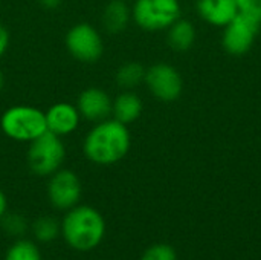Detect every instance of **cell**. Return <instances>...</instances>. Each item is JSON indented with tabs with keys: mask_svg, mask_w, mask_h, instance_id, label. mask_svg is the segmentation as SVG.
I'll return each instance as SVG.
<instances>
[{
	"mask_svg": "<svg viewBox=\"0 0 261 260\" xmlns=\"http://www.w3.org/2000/svg\"><path fill=\"white\" fill-rule=\"evenodd\" d=\"M5 260H41V254L37 244L18 239L8 248Z\"/></svg>",
	"mask_w": 261,
	"mask_h": 260,
	"instance_id": "obj_18",
	"label": "cell"
},
{
	"mask_svg": "<svg viewBox=\"0 0 261 260\" xmlns=\"http://www.w3.org/2000/svg\"><path fill=\"white\" fill-rule=\"evenodd\" d=\"M144 84L148 92L162 103H174L184 92V78L170 63L159 61L147 67Z\"/></svg>",
	"mask_w": 261,
	"mask_h": 260,
	"instance_id": "obj_7",
	"label": "cell"
},
{
	"mask_svg": "<svg viewBox=\"0 0 261 260\" xmlns=\"http://www.w3.org/2000/svg\"><path fill=\"white\" fill-rule=\"evenodd\" d=\"M61 234L72 250L90 251L102 242L106 221L96 208L78 204L66 211L61 222Z\"/></svg>",
	"mask_w": 261,
	"mask_h": 260,
	"instance_id": "obj_2",
	"label": "cell"
},
{
	"mask_svg": "<svg viewBox=\"0 0 261 260\" xmlns=\"http://www.w3.org/2000/svg\"><path fill=\"white\" fill-rule=\"evenodd\" d=\"M239 12L261 25V0H236Z\"/></svg>",
	"mask_w": 261,
	"mask_h": 260,
	"instance_id": "obj_21",
	"label": "cell"
},
{
	"mask_svg": "<svg viewBox=\"0 0 261 260\" xmlns=\"http://www.w3.org/2000/svg\"><path fill=\"white\" fill-rule=\"evenodd\" d=\"M0 224H2V230L8 236H14V238H20L28 230L26 219L18 213H8L6 211V215L0 219Z\"/></svg>",
	"mask_w": 261,
	"mask_h": 260,
	"instance_id": "obj_19",
	"label": "cell"
},
{
	"mask_svg": "<svg viewBox=\"0 0 261 260\" xmlns=\"http://www.w3.org/2000/svg\"><path fill=\"white\" fill-rule=\"evenodd\" d=\"M145 70H147V67H144V64H141L139 61L122 63L116 69L115 83L122 90H135L138 86H141L144 83Z\"/></svg>",
	"mask_w": 261,
	"mask_h": 260,
	"instance_id": "obj_16",
	"label": "cell"
},
{
	"mask_svg": "<svg viewBox=\"0 0 261 260\" xmlns=\"http://www.w3.org/2000/svg\"><path fill=\"white\" fill-rule=\"evenodd\" d=\"M38 2L44 9H57L63 3V0H38Z\"/></svg>",
	"mask_w": 261,
	"mask_h": 260,
	"instance_id": "obj_23",
	"label": "cell"
},
{
	"mask_svg": "<svg viewBox=\"0 0 261 260\" xmlns=\"http://www.w3.org/2000/svg\"><path fill=\"white\" fill-rule=\"evenodd\" d=\"M132 133L128 126L107 118L95 123L83 139V153L95 166H115L130 152Z\"/></svg>",
	"mask_w": 261,
	"mask_h": 260,
	"instance_id": "obj_1",
	"label": "cell"
},
{
	"mask_svg": "<svg viewBox=\"0 0 261 260\" xmlns=\"http://www.w3.org/2000/svg\"><path fill=\"white\" fill-rule=\"evenodd\" d=\"M260 29V23L239 12L223 28L222 46L229 55L242 57L252 49Z\"/></svg>",
	"mask_w": 261,
	"mask_h": 260,
	"instance_id": "obj_9",
	"label": "cell"
},
{
	"mask_svg": "<svg viewBox=\"0 0 261 260\" xmlns=\"http://www.w3.org/2000/svg\"><path fill=\"white\" fill-rule=\"evenodd\" d=\"M6 211H8V199H6L5 193L0 190V219L6 215Z\"/></svg>",
	"mask_w": 261,
	"mask_h": 260,
	"instance_id": "obj_24",
	"label": "cell"
},
{
	"mask_svg": "<svg viewBox=\"0 0 261 260\" xmlns=\"http://www.w3.org/2000/svg\"><path fill=\"white\" fill-rule=\"evenodd\" d=\"M31 230L37 242L49 244V242H54L61 234V224L50 216H41L34 221V224L31 225Z\"/></svg>",
	"mask_w": 261,
	"mask_h": 260,
	"instance_id": "obj_17",
	"label": "cell"
},
{
	"mask_svg": "<svg viewBox=\"0 0 261 260\" xmlns=\"http://www.w3.org/2000/svg\"><path fill=\"white\" fill-rule=\"evenodd\" d=\"M112 103L113 98L107 90L90 86L80 92L75 106L83 120L95 124L112 116Z\"/></svg>",
	"mask_w": 261,
	"mask_h": 260,
	"instance_id": "obj_10",
	"label": "cell"
},
{
	"mask_svg": "<svg viewBox=\"0 0 261 260\" xmlns=\"http://www.w3.org/2000/svg\"><path fill=\"white\" fill-rule=\"evenodd\" d=\"M144 103L135 90H122L113 98L112 103V118L130 126L138 121L142 115Z\"/></svg>",
	"mask_w": 261,
	"mask_h": 260,
	"instance_id": "obj_13",
	"label": "cell"
},
{
	"mask_svg": "<svg viewBox=\"0 0 261 260\" xmlns=\"http://www.w3.org/2000/svg\"><path fill=\"white\" fill-rule=\"evenodd\" d=\"M141 260H177V254L173 247L167 244H156L144 251Z\"/></svg>",
	"mask_w": 261,
	"mask_h": 260,
	"instance_id": "obj_20",
	"label": "cell"
},
{
	"mask_svg": "<svg viewBox=\"0 0 261 260\" xmlns=\"http://www.w3.org/2000/svg\"><path fill=\"white\" fill-rule=\"evenodd\" d=\"M196 11L205 23L217 28H225L239 14L236 0H196Z\"/></svg>",
	"mask_w": 261,
	"mask_h": 260,
	"instance_id": "obj_12",
	"label": "cell"
},
{
	"mask_svg": "<svg viewBox=\"0 0 261 260\" xmlns=\"http://www.w3.org/2000/svg\"><path fill=\"white\" fill-rule=\"evenodd\" d=\"M132 21V6L125 0H110L101 15V25L109 34H121Z\"/></svg>",
	"mask_w": 261,
	"mask_h": 260,
	"instance_id": "obj_14",
	"label": "cell"
},
{
	"mask_svg": "<svg viewBox=\"0 0 261 260\" xmlns=\"http://www.w3.org/2000/svg\"><path fill=\"white\" fill-rule=\"evenodd\" d=\"M182 15L179 0H133L132 20L147 32L167 31Z\"/></svg>",
	"mask_w": 261,
	"mask_h": 260,
	"instance_id": "obj_4",
	"label": "cell"
},
{
	"mask_svg": "<svg viewBox=\"0 0 261 260\" xmlns=\"http://www.w3.org/2000/svg\"><path fill=\"white\" fill-rule=\"evenodd\" d=\"M3 84H5V75H3V70H2V67H0V92H2V89H3Z\"/></svg>",
	"mask_w": 261,
	"mask_h": 260,
	"instance_id": "obj_25",
	"label": "cell"
},
{
	"mask_svg": "<svg viewBox=\"0 0 261 260\" xmlns=\"http://www.w3.org/2000/svg\"><path fill=\"white\" fill-rule=\"evenodd\" d=\"M47 199L50 205L60 211H67L80 204L83 187L78 175L69 169H60L49 176Z\"/></svg>",
	"mask_w": 261,
	"mask_h": 260,
	"instance_id": "obj_8",
	"label": "cell"
},
{
	"mask_svg": "<svg viewBox=\"0 0 261 260\" xmlns=\"http://www.w3.org/2000/svg\"><path fill=\"white\" fill-rule=\"evenodd\" d=\"M196 28L190 20L179 18L167 29V44L174 52H187L196 43Z\"/></svg>",
	"mask_w": 261,
	"mask_h": 260,
	"instance_id": "obj_15",
	"label": "cell"
},
{
	"mask_svg": "<svg viewBox=\"0 0 261 260\" xmlns=\"http://www.w3.org/2000/svg\"><path fill=\"white\" fill-rule=\"evenodd\" d=\"M0 130L15 143L29 144L47 130L44 110L29 104L11 106L0 116Z\"/></svg>",
	"mask_w": 261,
	"mask_h": 260,
	"instance_id": "obj_3",
	"label": "cell"
},
{
	"mask_svg": "<svg viewBox=\"0 0 261 260\" xmlns=\"http://www.w3.org/2000/svg\"><path fill=\"white\" fill-rule=\"evenodd\" d=\"M47 132L64 138L75 133L81 123V115L75 104L67 101H58L44 110Z\"/></svg>",
	"mask_w": 261,
	"mask_h": 260,
	"instance_id": "obj_11",
	"label": "cell"
},
{
	"mask_svg": "<svg viewBox=\"0 0 261 260\" xmlns=\"http://www.w3.org/2000/svg\"><path fill=\"white\" fill-rule=\"evenodd\" d=\"M26 159L28 167L34 175L49 178L64 164L66 146L63 138L46 130L41 136L29 143Z\"/></svg>",
	"mask_w": 261,
	"mask_h": 260,
	"instance_id": "obj_5",
	"label": "cell"
},
{
	"mask_svg": "<svg viewBox=\"0 0 261 260\" xmlns=\"http://www.w3.org/2000/svg\"><path fill=\"white\" fill-rule=\"evenodd\" d=\"M64 44L70 57L86 64L96 63L104 54V40L101 32L87 21H80L70 26L66 32Z\"/></svg>",
	"mask_w": 261,
	"mask_h": 260,
	"instance_id": "obj_6",
	"label": "cell"
},
{
	"mask_svg": "<svg viewBox=\"0 0 261 260\" xmlns=\"http://www.w3.org/2000/svg\"><path fill=\"white\" fill-rule=\"evenodd\" d=\"M9 43H11V35L8 28L0 23V58L6 54V51L9 49Z\"/></svg>",
	"mask_w": 261,
	"mask_h": 260,
	"instance_id": "obj_22",
	"label": "cell"
}]
</instances>
